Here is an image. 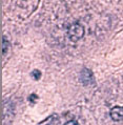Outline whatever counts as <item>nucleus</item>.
<instances>
[{
	"mask_svg": "<svg viewBox=\"0 0 123 125\" xmlns=\"http://www.w3.org/2000/svg\"><path fill=\"white\" fill-rule=\"evenodd\" d=\"M67 34H68L69 39H71L72 41H74V42H76V41L80 40L83 37L84 29H83V26L81 25V24H79V23L72 24L68 29Z\"/></svg>",
	"mask_w": 123,
	"mask_h": 125,
	"instance_id": "obj_1",
	"label": "nucleus"
},
{
	"mask_svg": "<svg viewBox=\"0 0 123 125\" xmlns=\"http://www.w3.org/2000/svg\"><path fill=\"white\" fill-rule=\"evenodd\" d=\"M81 81L84 85H89L94 83V75L89 69L84 68L81 72Z\"/></svg>",
	"mask_w": 123,
	"mask_h": 125,
	"instance_id": "obj_2",
	"label": "nucleus"
},
{
	"mask_svg": "<svg viewBox=\"0 0 123 125\" xmlns=\"http://www.w3.org/2000/svg\"><path fill=\"white\" fill-rule=\"evenodd\" d=\"M111 118L114 121H121L123 120V107L122 106H115L110 112Z\"/></svg>",
	"mask_w": 123,
	"mask_h": 125,
	"instance_id": "obj_3",
	"label": "nucleus"
},
{
	"mask_svg": "<svg viewBox=\"0 0 123 125\" xmlns=\"http://www.w3.org/2000/svg\"><path fill=\"white\" fill-rule=\"evenodd\" d=\"M32 77H33L35 80H39L41 78V72L38 71V69H34L33 72H32Z\"/></svg>",
	"mask_w": 123,
	"mask_h": 125,
	"instance_id": "obj_4",
	"label": "nucleus"
},
{
	"mask_svg": "<svg viewBox=\"0 0 123 125\" xmlns=\"http://www.w3.org/2000/svg\"><path fill=\"white\" fill-rule=\"evenodd\" d=\"M8 47H9V44L6 45V50H8ZM5 53H6V51H5V38L3 37L2 38V54L5 55Z\"/></svg>",
	"mask_w": 123,
	"mask_h": 125,
	"instance_id": "obj_5",
	"label": "nucleus"
},
{
	"mask_svg": "<svg viewBox=\"0 0 123 125\" xmlns=\"http://www.w3.org/2000/svg\"><path fill=\"white\" fill-rule=\"evenodd\" d=\"M37 98H38V97H37L36 94H32V95L29 97V100H30L32 103H34V102H35V100H36Z\"/></svg>",
	"mask_w": 123,
	"mask_h": 125,
	"instance_id": "obj_6",
	"label": "nucleus"
},
{
	"mask_svg": "<svg viewBox=\"0 0 123 125\" xmlns=\"http://www.w3.org/2000/svg\"><path fill=\"white\" fill-rule=\"evenodd\" d=\"M64 125H79L78 124V122L77 121H74V120H69V121H67Z\"/></svg>",
	"mask_w": 123,
	"mask_h": 125,
	"instance_id": "obj_7",
	"label": "nucleus"
}]
</instances>
